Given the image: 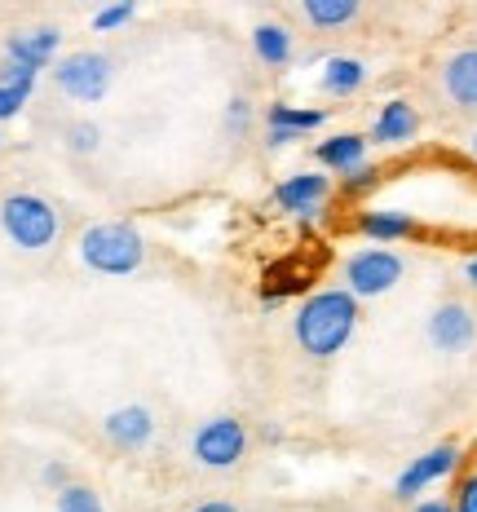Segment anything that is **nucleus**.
<instances>
[{"label": "nucleus", "instance_id": "nucleus-1", "mask_svg": "<svg viewBox=\"0 0 477 512\" xmlns=\"http://www.w3.org/2000/svg\"><path fill=\"white\" fill-rule=\"evenodd\" d=\"M358 318H363L358 314V296L349 287H323V292H310L301 301L292 318V336L301 345V354L327 362L354 340Z\"/></svg>", "mask_w": 477, "mask_h": 512}, {"label": "nucleus", "instance_id": "nucleus-2", "mask_svg": "<svg viewBox=\"0 0 477 512\" xmlns=\"http://www.w3.org/2000/svg\"><path fill=\"white\" fill-rule=\"evenodd\" d=\"M76 252L93 274H106V279H124V274H137L146 265V239L129 221H93V226H84Z\"/></svg>", "mask_w": 477, "mask_h": 512}, {"label": "nucleus", "instance_id": "nucleus-3", "mask_svg": "<svg viewBox=\"0 0 477 512\" xmlns=\"http://www.w3.org/2000/svg\"><path fill=\"white\" fill-rule=\"evenodd\" d=\"M0 230L14 243L18 252H45L58 243L62 217L45 195H31V190H14V195L0 199Z\"/></svg>", "mask_w": 477, "mask_h": 512}, {"label": "nucleus", "instance_id": "nucleus-4", "mask_svg": "<svg viewBox=\"0 0 477 512\" xmlns=\"http://www.w3.org/2000/svg\"><path fill=\"white\" fill-rule=\"evenodd\" d=\"M111 80H115V62L98 49L62 53V58L53 62V84H58V93H67L71 102L98 106L106 93H111Z\"/></svg>", "mask_w": 477, "mask_h": 512}, {"label": "nucleus", "instance_id": "nucleus-5", "mask_svg": "<svg viewBox=\"0 0 477 512\" xmlns=\"http://www.w3.org/2000/svg\"><path fill=\"white\" fill-rule=\"evenodd\" d=\"M407 274V261L389 248V243H376V248H358L354 256H345V287L358 296V301H371V296L394 292Z\"/></svg>", "mask_w": 477, "mask_h": 512}, {"label": "nucleus", "instance_id": "nucleus-6", "mask_svg": "<svg viewBox=\"0 0 477 512\" xmlns=\"http://www.w3.org/2000/svg\"><path fill=\"white\" fill-rule=\"evenodd\" d=\"M190 455H195L199 468H235L243 455H248V424L235 420V415H212L195 429V442H190Z\"/></svg>", "mask_w": 477, "mask_h": 512}, {"label": "nucleus", "instance_id": "nucleus-7", "mask_svg": "<svg viewBox=\"0 0 477 512\" xmlns=\"http://www.w3.org/2000/svg\"><path fill=\"white\" fill-rule=\"evenodd\" d=\"M424 336L438 354H469L477 345V309L464 301H442L424 323Z\"/></svg>", "mask_w": 477, "mask_h": 512}, {"label": "nucleus", "instance_id": "nucleus-8", "mask_svg": "<svg viewBox=\"0 0 477 512\" xmlns=\"http://www.w3.org/2000/svg\"><path fill=\"white\" fill-rule=\"evenodd\" d=\"M332 177L318 168V173H292L274 186V208H283L296 221H318L327 212V199H332Z\"/></svg>", "mask_w": 477, "mask_h": 512}, {"label": "nucleus", "instance_id": "nucleus-9", "mask_svg": "<svg viewBox=\"0 0 477 512\" xmlns=\"http://www.w3.org/2000/svg\"><path fill=\"white\" fill-rule=\"evenodd\" d=\"M460 446H451V442H442V446H433V451H424L420 460H411L407 468H402V477L394 482V499H416V495H424L433 482H442V477H451L455 468H460Z\"/></svg>", "mask_w": 477, "mask_h": 512}, {"label": "nucleus", "instance_id": "nucleus-10", "mask_svg": "<svg viewBox=\"0 0 477 512\" xmlns=\"http://www.w3.org/2000/svg\"><path fill=\"white\" fill-rule=\"evenodd\" d=\"M354 230L367 243H407V239H424L420 217H411L407 208H358L354 212Z\"/></svg>", "mask_w": 477, "mask_h": 512}, {"label": "nucleus", "instance_id": "nucleus-11", "mask_svg": "<svg viewBox=\"0 0 477 512\" xmlns=\"http://www.w3.org/2000/svg\"><path fill=\"white\" fill-rule=\"evenodd\" d=\"M310 265L296 261V256H283V261L265 265V279H261V309L270 314V309H279L288 296H310Z\"/></svg>", "mask_w": 477, "mask_h": 512}, {"label": "nucleus", "instance_id": "nucleus-12", "mask_svg": "<svg viewBox=\"0 0 477 512\" xmlns=\"http://www.w3.org/2000/svg\"><path fill=\"white\" fill-rule=\"evenodd\" d=\"M102 433L115 451H142V446H151V437H155V415L146 407H137V402H129V407H115L106 415Z\"/></svg>", "mask_w": 477, "mask_h": 512}, {"label": "nucleus", "instance_id": "nucleus-13", "mask_svg": "<svg viewBox=\"0 0 477 512\" xmlns=\"http://www.w3.org/2000/svg\"><path fill=\"white\" fill-rule=\"evenodd\" d=\"M62 49V31L58 27H18L5 36V58H18L27 62V67L45 71L53 67V58H58Z\"/></svg>", "mask_w": 477, "mask_h": 512}, {"label": "nucleus", "instance_id": "nucleus-14", "mask_svg": "<svg viewBox=\"0 0 477 512\" xmlns=\"http://www.w3.org/2000/svg\"><path fill=\"white\" fill-rule=\"evenodd\" d=\"M420 133V111L407 98H394L380 106V115L371 120V146H407Z\"/></svg>", "mask_w": 477, "mask_h": 512}, {"label": "nucleus", "instance_id": "nucleus-15", "mask_svg": "<svg viewBox=\"0 0 477 512\" xmlns=\"http://www.w3.org/2000/svg\"><path fill=\"white\" fill-rule=\"evenodd\" d=\"M442 93L460 111H477V49H455L442 62Z\"/></svg>", "mask_w": 477, "mask_h": 512}, {"label": "nucleus", "instance_id": "nucleus-16", "mask_svg": "<svg viewBox=\"0 0 477 512\" xmlns=\"http://www.w3.org/2000/svg\"><path fill=\"white\" fill-rule=\"evenodd\" d=\"M367 151H371V137L367 133H332L314 146V159L323 173H349V168L367 164Z\"/></svg>", "mask_w": 477, "mask_h": 512}, {"label": "nucleus", "instance_id": "nucleus-17", "mask_svg": "<svg viewBox=\"0 0 477 512\" xmlns=\"http://www.w3.org/2000/svg\"><path fill=\"white\" fill-rule=\"evenodd\" d=\"M363 84H367V62L363 58H345V53H336V58H327L323 71H318V89H323L327 98H354Z\"/></svg>", "mask_w": 477, "mask_h": 512}, {"label": "nucleus", "instance_id": "nucleus-18", "mask_svg": "<svg viewBox=\"0 0 477 512\" xmlns=\"http://www.w3.org/2000/svg\"><path fill=\"white\" fill-rule=\"evenodd\" d=\"M296 5L314 31H341L363 18V0H296Z\"/></svg>", "mask_w": 477, "mask_h": 512}, {"label": "nucleus", "instance_id": "nucleus-19", "mask_svg": "<svg viewBox=\"0 0 477 512\" xmlns=\"http://www.w3.org/2000/svg\"><path fill=\"white\" fill-rule=\"evenodd\" d=\"M252 53H257L265 67H274V71L288 67L292 53H296L292 31L283 23H257V27H252Z\"/></svg>", "mask_w": 477, "mask_h": 512}, {"label": "nucleus", "instance_id": "nucleus-20", "mask_svg": "<svg viewBox=\"0 0 477 512\" xmlns=\"http://www.w3.org/2000/svg\"><path fill=\"white\" fill-rule=\"evenodd\" d=\"M327 124L323 106H292V102H274L265 106V128H288L296 137H310L314 128Z\"/></svg>", "mask_w": 477, "mask_h": 512}, {"label": "nucleus", "instance_id": "nucleus-21", "mask_svg": "<svg viewBox=\"0 0 477 512\" xmlns=\"http://www.w3.org/2000/svg\"><path fill=\"white\" fill-rule=\"evenodd\" d=\"M385 186V168L380 164H358V168H349V173H341V195L345 199H367L371 190H380Z\"/></svg>", "mask_w": 477, "mask_h": 512}, {"label": "nucleus", "instance_id": "nucleus-22", "mask_svg": "<svg viewBox=\"0 0 477 512\" xmlns=\"http://www.w3.org/2000/svg\"><path fill=\"white\" fill-rule=\"evenodd\" d=\"M53 512H106L102 508V495L84 482H67L53 499Z\"/></svg>", "mask_w": 477, "mask_h": 512}, {"label": "nucleus", "instance_id": "nucleus-23", "mask_svg": "<svg viewBox=\"0 0 477 512\" xmlns=\"http://www.w3.org/2000/svg\"><path fill=\"white\" fill-rule=\"evenodd\" d=\"M133 18H137V0H106L98 14L89 18V27L93 31H120V27H129Z\"/></svg>", "mask_w": 477, "mask_h": 512}, {"label": "nucleus", "instance_id": "nucleus-24", "mask_svg": "<svg viewBox=\"0 0 477 512\" xmlns=\"http://www.w3.org/2000/svg\"><path fill=\"white\" fill-rule=\"evenodd\" d=\"M102 146V128L93 120H76L67 128V151L71 155H93Z\"/></svg>", "mask_w": 477, "mask_h": 512}, {"label": "nucleus", "instance_id": "nucleus-25", "mask_svg": "<svg viewBox=\"0 0 477 512\" xmlns=\"http://www.w3.org/2000/svg\"><path fill=\"white\" fill-rule=\"evenodd\" d=\"M36 80H40V71H36V67H27V62H18V58H0V84H9V89H31V93H36Z\"/></svg>", "mask_w": 477, "mask_h": 512}, {"label": "nucleus", "instance_id": "nucleus-26", "mask_svg": "<svg viewBox=\"0 0 477 512\" xmlns=\"http://www.w3.org/2000/svg\"><path fill=\"white\" fill-rule=\"evenodd\" d=\"M451 508L455 512H477V468H469V473L455 482L451 490Z\"/></svg>", "mask_w": 477, "mask_h": 512}, {"label": "nucleus", "instance_id": "nucleus-27", "mask_svg": "<svg viewBox=\"0 0 477 512\" xmlns=\"http://www.w3.org/2000/svg\"><path fill=\"white\" fill-rule=\"evenodd\" d=\"M27 98H31V89H9V84H0V120H14L27 106Z\"/></svg>", "mask_w": 477, "mask_h": 512}, {"label": "nucleus", "instance_id": "nucleus-28", "mask_svg": "<svg viewBox=\"0 0 477 512\" xmlns=\"http://www.w3.org/2000/svg\"><path fill=\"white\" fill-rule=\"evenodd\" d=\"M226 124L235 128V133H243V128L252 124V102H248V98H230V106H226Z\"/></svg>", "mask_w": 477, "mask_h": 512}, {"label": "nucleus", "instance_id": "nucleus-29", "mask_svg": "<svg viewBox=\"0 0 477 512\" xmlns=\"http://www.w3.org/2000/svg\"><path fill=\"white\" fill-rule=\"evenodd\" d=\"M40 482H45V486H53V490H62V486L71 482V468L62 464V460H49L45 468H40Z\"/></svg>", "mask_w": 477, "mask_h": 512}, {"label": "nucleus", "instance_id": "nucleus-30", "mask_svg": "<svg viewBox=\"0 0 477 512\" xmlns=\"http://www.w3.org/2000/svg\"><path fill=\"white\" fill-rule=\"evenodd\" d=\"M292 142H301V137L288 133V128H265V146H270V151H283V146H292Z\"/></svg>", "mask_w": 477, "mask_h": 512}, {"label": "nucleus", "instance_id": "nucleus-31", "mask_svg": "<svg viewBox=\"0 0 477 512\" xmlns=\"http://www.w3.org/2000/svg\"><path fill=\"white\" fill-rule=\"evenodd\" d=\"M416 512H455L451 499H424V504H416Z\"/></svg>", "mask_w": 477, "mask_h": 512}, {"label": "nucleus", "instance_id": "nucleus-32", "mask_svg": "<svg viewBox=\"0 0 477 512\" xmlns=\"http://www.w3.org/2000/svg\"><path fill=\"white\" fill-rule=\"evenodd\" d=\"M195 512H239L235 504H226V499H212V504H199Z\"/></svg>", "mask_w": 477, "mask_h": 512}, {"label": "nucleus", "instance_id": "nucleus-33", "mask_svg": "<svg viewBox=\"0 0 477 512\" xmlns=\"http://www.w3.org/2000/svg\"><path fill=\"white\" fill-rule=\"evenodd\" d=\"M464 279H469V283L477 287V252L469 256V261H464Z\"/></svg>", "mask_w": 477, "mask_h": 512}, {"label": "nucleus", "instance_id": "nucleus-34", "mask_svg": "<svg viewBox=\"0 0 477 512\" xmlns=\"http://www.w3.org/2000/svg\"><path fill=\"white\" fill-rule=\"evenodd\" d=\"M469 151H473V159H477V133L469 137Z\"/></svg>", "mask_w": 477, "mask_h": 512}, {"label": "nucleus", "instance_id": "nucleus-35", "mask_svg": "<svg viewBox=\"0 0 477 512\" xmlns=\"http://www.w3.org/2000/svg\"><path fill=\"white\" fill-rule=\"evenodd\" d=\"M0 146H5V137H0Z\"/></svg>", "mask_w": 477, "mask_h": 512}]
</instances>
